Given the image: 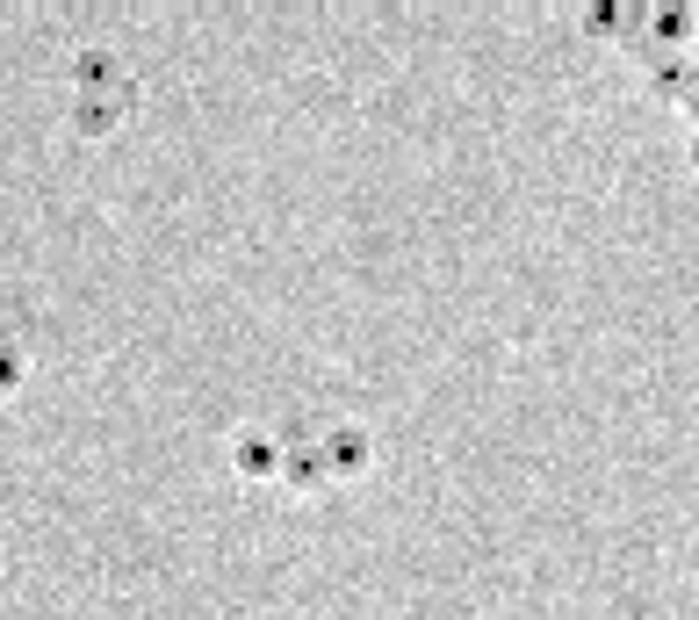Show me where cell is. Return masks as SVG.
<instances>
[{"label": "cell", "instance_id": "6da1fadb", "mask_svg": "<svg viewBox=\"0 0 699 620\" xmlns=\"http://www.w3.org/2000/svg\"><path fill=\"white\" fill-rule=\"evenodd\" d=\"M231 455H239V469H253V477H275V447H267V433H239Z\"/></svg>", "mask_w": 699, "mask_h": 620}, {"label": "cell", "instance_id": "7a4b0ae2", "mask_svg": "<svg viewBox=\"0 0 699 620\" xmlns=\"http://www.w3.org/2000/svg\"><path fill=\"white\" fill-rule=\"evenodd\" d=\"M15 376H22V346H0V390H8Z\"/></svg>", "mask_w": 699, "mask_h": 620}]
</instances>
